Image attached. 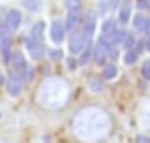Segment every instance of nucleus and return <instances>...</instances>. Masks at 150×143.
<instances>
[{
	"label": "nucleus",
	"mask_w": 150,
	"mask_h": 143,
	"mask_svg": "<svg viewBox=\"0 0 150 143\" xmlns=\"http://www.w3.org/2000/svg\"><path fill=\"white\" fill-rule=\"evenodd\" d=\"M43 29H45V23H35L33 25V29H31V33H29V37L31 39H35V41H39V43H43Z\"/></svg>",
	"instance_id": "nucleus-12"
},
{
	"label": "nucleus",
	"mask_w": 150,
	"mask_h": 143,
	"mask_svg": "<svg viewBox=\"0 0 150 143\" xmlns=\"http://www.w3.org/2000/svg\"><path fill=\"white\" fill-rule=\"evenodd\" d=\"M23 6L31 13H37L41 8V0H23Z\"/></svg>",
	"instance_id": "nucleus-15"
},
{
	"label": "nucleus",
	"mask_w": 150,
	"mask_h": 143,
	"mask_svg": "<svg viewBox=\"0 0 150 143\" xmlns=\"http://www.w3.org/2000/svg\"><path fill=\"white\" fill-rule=\"evenodd\" d=\"M91 59H93V45H86L84 51H82L80 57H78V63H80V66H86Z\"/></svg>",
	"instance_id": "nucleus-13"
},
{
	"label": "nucleus",
	"mask_w": 150,
	"mask_h": 143,
	"mask_svg": "<svg viewBox=\"0 0 150 143\" xmlns=\"http://www.w3.org/2000/svg\"><path fill=\"white\" fill-rule=\"evenodd\" d=\"M148 17H144V15H136L134 17V31L136 33H144L146 31V27H148Z\"/></svg>",
	"instance_id": "nucleus-11"
},
{
	"label": "nucleus",
	"mask_w": 150,
	"mask_h": 143,
	"mask_svg": "<svg viewBox=\"0 0 150 143\" xmlns=\"http://www.w3.org/2000/svg\"><path fill=\"white\" fill-rule=\"evenodd\" d=\"M6 90L11 92V96H19L21 94V88H23V78L17 74V72H13L8 78H6Z\"/></svg>",
	"instance_id": "nucleus-6"
},
{
	"label": "nucleus",
	"mask_w": 150,
	"mask_h": 143,
	"mask_svg": "<svg viewBox=\"0 0 150 143\" xmlns=\"http://www.w3.org/2000/svg\"><path fill=\"white\" fill-rule=\"evenodd\" d=\"M25 45H27V51H29V55H31L33 59H41V57H43V53H45L43 43H39V41H35V39H31V37L27 35V37H25Z\"/></svg>",
	"instance_id": "nucleus-5"
},
{
	"label": "nucleus",
	"mask_w": 150,
	"mask_h": 143,
	"mask_svg": "<svg viewBox=\"0 0 150 143\" xmlns=\"http://www.w3.org/2000/svg\"><path fill=\"white\" fill-rule=\"evenodd\" d=\"M136 143H150V139L144 137V135H138V137H136Z\"/></svg>",
	"instance_id": "nucleus-24"
},
{
	"label": "nucleus",
	"mask_w": 150,
	"mask_h": 143,
	"mask_svg": "<svg viewBox=\"0 0 150 143\" xmlns=\"http://www.w3.org/2000/svg\"><path fill=\"white\" fill-rule=\"evenodd\" d=\"M50 57H52L54 61H58V59H62V57H64V53H62L60 49H52V51H50Z\"/></svg>",
	"instance_id": "nucleus-21"
},
{
	"label": "nucleus",
	"mask_w": 150,
	"mask_h": 143,
	"mask_svg": "<svg viewBox=\"0 0 150 143\" xmlns=\"http://www.w3.org/2000/svg\"><path fill=\"white\" fill-rule=\"evenodd\" d=\"M82 29H84V33H86L88 37H93V33H95V29H97V15H95V13H88V15L82 19Z\"/></svg>",
	"instance_id": "nucleus-9"
},
{
	"label": "nucleus",
	"mask_w": 150,
	"mask_h": 143,
	"mask_svg": "<svg viewBox=\"0 0 150 143\" xmlns=\"http://www.w3.org/2000/svg\"><path fill=\"white\" fill-rule=\"evenodd\" d=\"M109 49H111V45H109L103 37H99L97 43L93 45V61H95L97 66H105L107 59H109Z\"/></svg>",
	"instance_id": "nucleus-2"
},
{
	"label": "nucleus",
	"mask_w": 150,
	"mask_h": 143,
	"mask_svg": "<svg viewBox=\"0 0 150 143\" xmlns=\"http://www.w3.org/2000/svg\"><path fill=\"white\" fill-rule=\"evenodd\" d=\"M66 8L68 10H80L82 8V0H66Z\"/></svg>",
	"instance_id": "nucleus-19"
},
{
	"label": "nucleus",
	"mask_w": 150,
	"mask_h": 143,
	"mask_svg": "<svg viewBox=\"0 0 150 143\" xmlns=\"http://www.w3.org/2000/svg\"><path fill=\"white\" fill-rule=\"evenodd\" d=\"M4 82H6V80H4V76H2V72H0V86H2Z\"/></svg>",
	"instance_id": "nucleus-27"
},
{
	"label": "nucleus",
	"mask_w": 150,
	"mask_h": 143,
	"mask_svg": "<svg viewBox=\"0 0 150 143\" xmlns=\"http://www.w3.org/2000/svg\"><path fill=\"white\" fill-rule=\"evenodd\" d=\"M68 45H70V53H72V55H80V53L84 51V47L91 45V37L84 33L82 25H80L76 31L68 33Z\"/></svg>",
	"instance_id": "nucleus-1"
},
{
	"label": "nucleus",
	"mask_w": 150,
	"mask_h": 143,
	"mask_svg": "<svg viewBox=\"0 0 150 143\" xmlns=\"http://www.w3.org/2000/svg\"><path fill=\"white\" fill-rule=\"evenodd\" d=\"M144 33H146V37H150V21H148V27H146V31H144Z\"/></svg>",
	"instance_id": "nucleus-26"
},
{
	"label": "nucleus",
	"mask_w": 150,
	"mask_h": 143,
	"mask_svg": "<svg viewBox=\"0 0 150 143\" xmlns=\"http://www.w3.org/2000/svg\"><path fill=\"white\" fill-rule=\"evenodd\" d=\"M117 31V25H115V21H111V19H107L105 23H103V31H101V37L111 45V37H113V33Z\"/></svg>",
	"instance_id": "nucleus-10"
},
{
	"label": "nucleus",
	"mask_w": 150,
	"mask_h": 143,
	"mask_svg": "<svg viewBox=\"0 0 150 143\" xmlns=\"http://www.w3.org/2000/svg\"><path fill=\"white\" fill-rule=\"evenodd\" d=\"M144 45H146V49L150 51V37H146V41H144Z\"/></svg>",
	"instance_id": "nucleus-25"
},
{
	"label": "nucleus",
	"mask_w": 150,
	"mask_h": 143,
	"mask_svg": "<svg viewBox=\"0 0 150 143\" xmlns=\"http://www.w3.org/2000/svg\"><path fill=\"white\" fill-rule=\"evenodd\" d=\"M129 21V4H123L121 6V10H119V23H127Z\"/></svg>",
	"instance_id": "nucleus-18"
},
{
	"label": "nucleus",
	"mask_w": 150,
	"mask_h": 143,
	"mask_svg": "<svg viewBox=\"0 0 150 143\" xmlns=\"http://www.w3.org/2000/svg\"><path fill=\"white\" fill-rule=\"evenodd\" d=\"M142 76H144V80L150 82V59H146V61L142 63Z\"/></svg>",
	"instance_id": "nucleus-20"
},
{
	"label": "nucleus",
	"mask_w": 150,
	"mask_h": 143,
	"mask_svg": "<svg viewBox=\"0 0 150 143\" xmlns=\"http://www.w3.org/2000/svg\"><path fill=\"white\" fill-rule=\"evenodd\" d=\"M138 8H142V10L150 8V0H138Z\"/></svg>",
	"instance_id": "nucleus-23"
},
{
	"label": "nucleus",
	"mask_w": 150,
	"mask_h": 143,
	"mask_svg": "<svg viewBox=\"0 0 150 143\" xmlns=\"http://www.w3.org/2000/svg\"><path fill=\"white\" fill-rule=\"evenodd\" d=\"M66 33H72L76 31L80 25H82V19H80V10H68V17H66Z\"/></svg>",
	"instance_id": "nucleus-7"
},
{
	"label": "nucleus",
	"mask_w": 150,
	"mask_h": 143,
	"mask_svg": "<svg viewBox=\"0 0 150 143\" xmlns=\"http://www.w3.org/2000/svg\"><path fill=\"white\" fill-rule=\"evenodd\" d=\"M138 55H140V53H138L136 49H127L125 55H123V61H125L127 66H134V63L138 61Z\"/></svg>",
	"instance_id": "nucleus-14"
},
{
	"label": "nucleus",
	"mask_w": 150,
	"mask_h": 143,
	"mask_svg": "<svg viewBox=\"0 0 150 143\" xmlns=\"http://www.w3.org/2000/svg\"><path fill=\"white\" fill-rule=\"evenodd\" d=\"M11 43H13V33L6 29L4 23H0V51L4 55V63H11Z\"/></svg>",
	"instance_id": "nucleus-3"
},
{
	"label": "nucleus",
	"mask_w": 150,
	"mask_h": 143,
	"mask_svg": "<svg viewBox=\"0 0 150 143\" xmlns=\"http://www.w3.org/2000/svg\"><path fill=\"white\" fill-rule=\"evenodd\" d=\"M115 76H117V68H115L113 63H107L105 70H103V78H105V80H113Z\"/></svg>",
	"instance_id": "nucleus-16"
},
{
	"label": "nucleus",
	"mask_w": 150,
	"mask_h": 143,
	"mask_svg": "<svg viewBox=\"0 0 150 143\" xmlns=\"http://www.w3.org/2000/svg\"><path fill=\"white\" fill-rule=\"evenodd\" d=\"M91 88H93V90H97V92H99V90H103V84L99 82V78H93V80H91Z\"/></svg>",
	"instance_id": "nucleus-22"
},
{
	"label": "nucleus",
	"mask_w": 150,
	"mask_h": 143,
	"mask_svg": "<svg viewBox=\"0 0 150 143\" xmlns=\"http://www.w3.org/2000/svg\"><path fill=\"white\" fill-rule=\"evenodd\" d=\"M2 23L6 25V29H8L11 33L19 31V27H21V13H19V10H11V13L6 15V19L2 21Z\"/></svg>",
	"instance_id": "nucleus-8"
},
{
	"label": "nucleus",
	"mask_w": 150,
	"mask_h": 143,
	"mask_svg": "<svg viewBox=\"0 0 150 143\" xmlns=\"http://www.w3.org/2000/svg\"><path fill=\"white\" fill-rule=\"evenodd\" d=\"M66 25L60 21V19H56L54 23H52V27H50V37H52V41L56 43V45H60L64 39H66Z\"/></svg>",
	"instance_id": "nucleus-4"
},
{
	"label": "nucleus",
	"mask_w": 150,
	"mask_h": 143,
	"mask_svg": "<svg viewBox=\"0 0 150 143\" xmlns=\"http://www.w3.org/2000/svg\"><path fill=\"white\" fill-rule=\"evenodd\" d=\"M121 45H123L125 49H134V47H136V35H134V33H125Z\"/></svg>",
	"instance_id": "nucleus-17"
}]
</instances>
